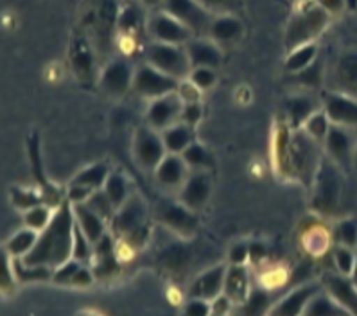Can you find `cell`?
Listing matches in <instances>:
<instances>
[{
	"instance_id": "cell-1",
	"label": "cell",
	"mask_w": 357,
	"mask_h": 316,
	"mask_svg": "<svg viewBox=\"0 0 357 316\" xmlns=\"http://www.w3.org/2000/svg\"><path fill=\"white\" fill-rule=\"evenodd\" d=\"M74 211L72 203L65 202L56 209L51 225L40 234L38 243L33 252L22 261L29 266H49L56 270L72 259V241H74Z\"/></svg>"
},
{
	"instance_id": "cell-2",
	"label": "cell",
	"mask_w": 357,
	"mask_h": 316,
	"mask_svg": "<svg viewBox=\"0 0 357 316\" xmlns=\"http://www.w3.org/2000/svg\"><path fill=\"white\" fill-rule=\"evenodd\" d=\"M286 162L289 173L303 186H312L319 165L324 162V144L316 142L303 130H293L286 144Z\"/></svg>"
},
{
	"instance_id": "cell-3",
	"label": "cell",
	"mask_w": 357,
	"mask_h": 316,
	"mask_svg": "<svg viewBox=\"0 0 357 316\" xmlns=\"http://www.w3.org/2000/svg\"><path fill=\"white\" fill-rule=\"evenodd\" d=\"M331 24V15L318 4H311L291 17L286 29V45L289 51L305 43H314L319 34Z\"/></svg>"
},
{
	"instance_id": "cell-4",
	"label": "cell",
	"mask_w": 357,
	"mask_h": 316,
	"mask_svg": "<svg viewBox=\"0 0 357 316\" xmlns=\"http://www.w3.org/2000/svg\"><path fill=\"white\" fill-rule=\"evenodd\" d=\"M312 205L319 212H332L340 205L341 193H343V180H341V167L331 158L324 156L312 181Z\"/></svg>"
},
{
	"instance_id": "cell-5",
	"label": "cell",
	"mask_w": 357,
	"mask_h": 316,
	"mask_svg": "<svg viewBox=\"0 0 357 316\" xmlns=\"http://www.w3.org/2000/svg\"><path fill=\"white\" fill-rule=\"evenodd\" d=\"M146 63L153 65L160 72L176 80H187L192 70V63L183 45H171V43L153 42L147 47Z\"/></svg>"
},
{
	"instance_id": "cell-6",
	"label": "cell",
	"mask_w": 357,
	"mask_h": 316,
	"mask_svg": "<svg viewBox=\"0 0 357 316\" xmlns=\"http://www.w3.org/2000/svg\"><path fill=\"white\" fill-rule=\"evenodd\" d=\"M109 223L112 230L124 239L135 241L137 236H144L147 223V205L142 196L131 193L128 202L117 209Z\"/></svg>"
},
{
	"instance_id": "cell-7",
	"label": "cell",
	"mask_w": 357,
	"mask_h": 316,
	"mask_svg": "<svg viewBox=\"0 0 357 316\" xmlns=\"http://www.w3.org/2000/svg\"><path fill=\"white\" fill-rule=\"evenodd\" d=\"M160 8L164 13L171 15L189 27L194 36H202L211 31L214 18L199 0H162Z\"/></svg>"
},
{
	"instance_id": "cell-8",
	"label": "cell",
	"mask_w": 357,
	"mask_h": 316,
	"mask_svg": "<svg viewBox=\"0 0 357 316\" xmlns=\"http://www.w3.org/2000/svg\"><path fill=\"white\" fill-rule=\"evenodd\" d=\"M180 83V80L167 76V74H164V72H160L158 68L153 67V65L142 63L135 68L133 86L131 89L139 93V96L153 101V99L164 97L167 93L178 92Z\"/></svg>"
},
{
	"instance_id": "cell-9",
	"label": "cell",
	"mask_w": 357,
	"mask_h": 316,
	"mask_svg": "<svg viewBox=\"0 0 357 316\" xmlns=\"http://www.w3.org/2000/svg\"><path fill=\"white\" fill-rule=\"evenodd\" d=\"M167 155L162 133L149 126L137 128L133 135V156L137 164L146 171H155Z\"/></svg>"
},
{
	"instance_id": "cell-10",
	"label": "cell",
	"mask_w": 357,
	"mask_h": 316,
	"mask_svg": "<svg viewBox=\"0 0 357 316\" xmlns=\"http://www.w3.org/2000/svg\"><path fill=\"white\" fill-rule=\"evenodd\" d=\"M183 106H185V103L178 92L153 99L146 110V126L162 133L167 128L181 123Z\"/></svg>"
},
{
	"instance_id": "cell-11",
	"label": "cell",
	"mask_w": 357,
	"mask_h": 316,
	"mask_svg": "<svg viewBox=\"0 0 357 316\" xmlns=\"http://www.w3.org/2000/svg\"><path fill=\"white\" fill-rule=\"evenodd\" d=\"M212 196V176L208 171H190L176 200L192 212L203 211Z\"/></svg>"
},
{
	"instance_id": "cell-12",
	"label": "cell",
	"mask_w": 357,
	"mask_h": 316,
	"mask_svg": "<svg viewBox=\"0 0 357 316\" xmlns=\"http://www.w3.org/2000/svg\"><path fill=\"white\" fill-rule=\"evenodd\" d=\"M155 216L160 223L171 228L172 232L181 234V236H192L196 227H198L196 212L187 209L185 205H181L178 200L176 202L162 200L156 206Z\"/></svg>"
},
{
	"instance_id": "cell-13",
	"label": "cell",
	"mask_w": 357,
	"mask_h": 316,
	"mask_svg": "<svg viewBox=\"0 0 357 316\" xmlns=\"http://www.w3.org/2000/svg\"><path fill=\"white\" fill-rule=\"evenodd\" d=\"M357 149V137L352 130L332 124L327 139L324 142V151L327 158H331L341 169L352 164V156Z\"/></svg>"
},
{
	"instance_id": "cell-14",
	"label": "cell",
	"mask_w": 357,
	"mask_h": 316,
	"mask_svg": "<svg viewBox=\"0 0 357 316\" xmlns=\"http://www.w3.org/2000/svg\"><path fill=\"white\" fill-rule=\"evenodd\" d=\"M149 31H151L155 42L171 43V45L185 47L190 40H194V33L180 20L171 15L160 11L158 15L149 20Z\"/></svg>"
},
{
	"instance_id": "cell-15",
	"label": "cell",
	"mask_w": 357,
	"mask_h": 316,
	"mask_svg": "<svg viewBox=\"0 0 357 316\" xmlns=\"http://www.w3.org/2000/svg\"><path fill=\"white\" fill-rule=\"evenodd\" d=\"M321 108L328 115L334 126L357 130V99L340 92H327L324 96Z\"/></svg>"
},
{
	"instance_id": "cell-16",
	"label": "cell",
	"mask_w": 357,
	"mask_h": 316,
	"mask_svg": "<svg viewBox=\"0 0 357 316\" xmlns=\"http://www.w3.org/2000/svg\"><path fill=\"white\" fill-rule=\"evenodd\" d=\"M155 173V180L162 189L165 190H180L181 186L185 183L187 176H189L190 169L185 164L183 156L172 155L167 153L164 156V160L160 162L158 167L153 171Z\"/></svg>"
},
{
	"instance_id": "cell-17",
	"label": "cell",
	"mask_w": 357,
	"mask_h": 316,
	"mask_svg": "<svg viewBox=\"0 0 357 316\" xmlns=\"http://www.w3.org/2000/svg\"><path fill=\"white\" fill-rule=\"evenodd\" d=\"M328 296L343 309L347 315L357 316V284L350 277L331 273L324 280Z\"/></svg>"
},
{
	"instance_id": "cell-18",
	"label": "cell",
	"mask_w": 357,
	"mask_h": 316,
	"mask_svg": "<svg viewBox=\"0 0 357 316\" xmlns=\"http://www.w3.org/2000/svg\"><path fill=\"white\" fill-rule=\"evenodd\" d=\"M332 92H340L344 96L357 99V51H344L340 54L334 70H332Z\"/></svg>"
},
{
	"instance_id": "cell-19",
	"label": "cell",
	"mask_w": 357,
	"mask_h": 316,
	"mask_svg": "<svg viewBox=\"0 0 357 316\" xmlns=\"http://www.w3.org/2000/svg\"><path fill=\"white\" fill-rule=\"evenodd\" d=\"M135 70L126 59H115L101 72V89L112 96H122L133 86Z\"/></svg>"
},
{
	"instance_id": "cell-20",
	"label": "cell",
	"mask_w": 357,
	"mask_h": 316,
	"mask_svg": "<svg viewBox=\"0 0 357 316\" xmlns=\"http://www.w3.org/2000/svg\"><path fill=\"white\" fill-rule=\"evenodd\" d=\"M227 270L228 268L225 264H218L203 271L190 287V299H203L214 302L218 296L223 295Z\"/></svg>"
},
{
	"instance_id": "cell-21",
	"label": "cell",
	"mask_w": 357,
	"mask_h": 316,
	"mask_svg": "<svg viewBox=\"0 0 357 316\" xmlns=\"http://www.w3.org/2000/svg\"><path fill=\"white\" fill-rule=\"evenodd\" d=\"M316 293H319V289L314 284H305V286L296 287V289H293L291 293H287V295L269 311L268 316H302L309 300H311Z\"/></svg>"
},
{
	"instance_id": "cell-22",
	"label": "cell",
	"mask_w": 357,
	"mask_h": 316,
	"mask_svg": "<svg viewBox=\"0 0 357 316\" xmlns=\"http://www.w3.org/2000/svg\"><path fill=\"white\" fill-rule=\"evenodd\" d=\"M72 211H74V220H76V223L79 225L84 236L92 241L93 246L108 234L106 232V223L108 221L102 220L101 216L97 214L89 203H72Z\"/></svg>"
},
{
	"instance_id": "cell-23",
	"label": "cell",
	"mask_w": 357,
	"mask_h": 316,
	"mask_svg": "<svg viewBox=\"0 0 357 316\" xmlns=\"http://www.w3.org/2000/svg\"><path fill=\"white\" fill-rule=\"evenodd\" d=\"M187 54L190 58V63L194 67H208L218 68L223 61V52L219 49V45L212 40H202L194 38L185 45Z\"/></svg>"
},
{
	"instance_id": "cell-24",
	"label": "cell",
	"mask_w": 357,
	"mask_h": 316,
	"mask_svg": "<svg viewBox=\"0 0 357 316\" xmlns=\"http://www.w3.org/2000/svg\"><path fill=\"white\" fill-rule=\"evenodd\" d=\"M223 295L228 296L231 303H244L248 300V296L252 295V284H250L248 270L244 266H228Z\"/></svg>"
},
{
	"instance_id": "cell-25",
	"label": "cell",
	"mask_w": 357,
	"mask_h": 316,
	"mask_svg": "<svg viewBox=\"0 0 357 316\" xmlns=\"http://www.w3.org/2000/svg\"><path fill=\"white\" fill-rule=\"evenodd\" d=\"M244 27L239 18L236 17H218L211 24V40L218 45H231L241 40Z\"/></svg>"
},
{
	"instance_id": "cell-26",
	"label": "cell",
	"mask_w": 357,
	"mask_h": 316,
	"mask_svg": "<svg viewBox=\"0 0 357 316\" xmlns=\"http://www.w3.org/2000/svg\"><path fill=\"white\" fill-rule=\"evenodd\" d=\"M286 108L291 130H302L307 121L311 119V115L318 112L321 106L316 105L314 99L309 96H293L287 99Z\"/></svg>"
},
{
	"instance_id": "cell-27",
	"label": "cell",
	"mask_w": 357,
	"mask_h": 316,
	"mask_svg": "<svg viewBox=\"0 0 357 316\" xmlns=\"http://www.w3.org/2000/svg\"><path fill=\"white\" fill-rule=\"evenodd\" d=\"M162 139H164L167 153H172V155H183V151L189 148L190 144L196 142L194 128L187 126L183 123H178L162 131Z\"/></svg>"
},
{
	"instance_id": "cell-28",
	"label": "cell",
	"mask_w": 357,
	"mask_h": 316,
	"mask_svg": "<svg viewBox=\"0 0 357 316\" xmlns=\"http://www.w3.org/2000/svg\"><path fill=\"white\" fill-rule=\"evenodd\" d=\"M109 173H112V169H109L108 164H105V162H97V164L86 165L84 169H81L79 173L72 178L70 183L86 187V189L90 190H99L105 187Z\"/></svg>"
},
{
	"instance_id": "cell-29",
	"label": "cell",
	"mask_w": 357,
	"mask_h": 316,
	"mask_svg": "<svg viewBox=\"0 0 357 316\" xmlns=\"http://www.w3.org/2000/svg\"><path fill=\"white\" fill-rule=\"evenodd\" d=\"M38 237L40 234L31 230V228H22V230H18V232L9 237L4 250L13 259H24L33 252V248L38 243Z\"/></svg>"
},
{
	"instance_id": "cell-30",
	"label": "cell",
	"mask_w": 357,
	"mask_h": 316,
	"mask_svg": "<svg viewBox=\"0 0 357 316\" xmlns=\"http://www.w3.org/2000/svg\"><path fill=\"white\" fill-rule=\"evenodd\" d=\"M318 58V45L316 43H305L293 51H289L286 58V70L291 74H300L307 67H311Z\"/></svg>"
},
{
	"instance_id": "cell-31",
	"label": "cell",
	"mask_w": 357,
	"mask_h": 316,
	"mask_svg": "<svg viewBox=\"0 0 357 316\" xmlns=\"http://www.w3.org/2000/svg\"><path fill=\"white\" fill-rule=\"evenodd\" d=\"M102 190L106 193L109 202L114 203L115 209H121V206L124 205V203L128 202V198L131 196L130 183H128L126 176H124L122 173H117V171H112V173H109Z\"/></svg>"
},
{
	"instance_id": "cell-32",
	"label": "cell",
	"mask_w": 357,
	"mask_h": 316,
	"mask_svg": "<svg viewBox=\"0 0 357 316\" xmlns=\"http://www.w3.org/2000/svg\"><path fill=\"white\" fill-rule=\"evenodd\" d=\"M181 156H183V160L189 165L190 171H211L212 165H214L212 153L203 144H199L198 140L190 144Z\"/></svg>"
},
{
	"instance_id": "cell-33",
	"label": "cell",
	"mask_w": 357,
	"mask_h": 316,
	"mask_svg": "<svg viewBox=\"0 0 357 316\" xmlns=\"http://www.w3.org/2000/svg\"><path fill=\"white\" fill-rule=\"evenodd\" d=\"M54 212V209L47 205V203H40V205L24 212V225H26V228H31L34 232L42 234L51 225Z\"/></svg>"
},
{
	"instance_id": "cell-34",
	"label": "cell",
	"mask_w": 357,
	"mask_h": 316,
	"mask_svg": "<svg viewBox=\"0 0 357 316\" xmlns=\"http://www.w3.org/2000/svg\"><path fill=\"white\" fill-rule=\"evenodd\" d=\"M13 270L15 277L20 283H38V280H52V275H54V270L49 268V266H29L26 262L17 261L13 262Z\"/></svg>"
},
{
	"instance_id": "cell-35",
	"label": "cell",
	"mask_w": 357,
	"mask_h": 316,
	"mask_svg": "<svg viewBox=\"0 0 357 316\" xmlns=\"http://www.w3.org/2000/svg\"><path fill=\"white\" fill-rule=\"evenodd\" d=\"M343 309L328 296V293H325V295L316 293V295L309 300L302 316H343Z\"/></svg>"
},
{
	"instance_id": "cell-36",
	"label": "cell",
	"mask_w": 357,
	"mask_h": 316,
	"mask_svg": "<svg viewBox=\"0 0 357 316\" xmlns=\"http://www.w3.org/2000/svg\"><path fill=\"white\" fill-rule=\"evenodd\" d=\"M331 128H332L331 119H328V115L325 114L324 108H319L318 112H314V114L311 115V119L307 121L305 126H303L302 130L305 131L307 135L311 137V139H314L316 142L324 144L328 135V131H331Z\"/></svg>"
},
{
	"instance_id": "cell-37",
	"label": "cell",
	"mask_w": 357,
	"mask_h": 316,
	"mask_svg": "<svg viewBox=\"0 0 357 316\" xmlns=\"http://www.w3.org/2000/svg\"><path fill=\"white\" fill-rule=\"evenodd\" d=\"M72 259L79 261L81 264L93 259V243L84 236L79 225L74 221V241H72Z\"/></svg>"
},
{
	"instance_id": "cell-38",
	"label": "cell",
	"mask_w": 357,
	"mask_h": 316,
	"mask_svg": "<svg viewBox=\"0 0 357 316\" xmlns=\"http://www.w3.org/2000/svg\"><path fill=\"white\" fill-rule=\"evenodd\" d=\"M328 245H331V236L325 228L314 227L307 230V234L303 236V246L311 255H321L328 248Z\"/></svg>"
},
{
	"instance_id": "cell-39",
	"label": "cell",
	"mask_w": 357,
	"mask_h": 316,
	"mask_svg": "<svg viewBox=\"0 0 357 316\" xmlns=\"http://www.w3.org/2000/svg\"><path fill=\"white\" fill-rule=\"evenodd\" d=\"M332 261H334V268L337 270V273L344 275V277H352V271L356 268L357 255L354 252V248L350 246L337 245L332 253Z\"/></svg>"
},
{
	"instance_id": "cell-40",
	"label": "cell",
	"mask_w": 357,
	"mask_h": 316,
	"mask_svg": "<svg viewBox=\"0 0 357 316\" xmlns=\"http://www.w3.org/2000/svg\"><path fill=\"white\" fill-rule=\"evenodd\" d=\"M11 203L20 211H29L33 206L45 203L42 198V194L36 193L34 189H24V187H15L11 189Z\"/></svg>"
},
{
	"instance_id": "cell-41",
	"label": "cell",
	"mask_w": 357,
	"mask_h": 316,
	"mask_svg": "<svg viewBox=\"0 0 357 316\" xmlns=\"http://www.w3.org/2000/svg\"><path fill=\"white\" fill-rule=\"evenodd\" d=\"M86 203H89L93 211H96L97 214L101 216L102 220H106V221H112V218H114L115 212H117V209L114 206V203L109 202V198L106 196V193L102 189L93 190L92 196H90L89 202Z\"/></svg>"
},
{
	"instance_id": "cell-42",
	"label": "cell",
	"mask_w": 357,
	"mask_h": 316,
	"mask_svg": "<svg viewBox=\"0 0 357 316\" xmlns=\"http://www.w3.org/2000/svg\"><path fill=\"white\" fill-rule=\"evenodd\" d=\"M187 80H189L198 90L206 92V90H211L212 86H214L215 81H218V76H215V68L194 67Z\"/></svg>"
},
{
	"instance_id": "cell-43",
	"label": "cell",
	"mask_w": 357,
	"mask_h": 316,
	"mask_svg": "<svg viewBox=\"0 0 357 316\" xmlns=\"http://www.w3.org/2000/svg\"><path fill=\"white\" fill-rule=\"evenodd\" d=\"M336 239L343 246H357V221L352 218H344L336 225Z\"/></svg>"
},
{
	"instance_id": "cell-44",
	"label": "cell",
	"mask_w": 357,
	"mask_h": 316,
	"mask_svg": "<svg viewBox=\"0 0 357 316\" xmlns=\"http://www.w3.org/2000/svg\"><path fill=\"white\" fill-rule=\"evenodd\" d=\"M81 266L83 264H81L79 261H76V259H70V261H67L65 264L58 266L54 270V275H52V283L68 284V286H70L72 278H74V275L81 270Z\"/></svg>"
},
{
	"instance_id": "cell-45",
	"label": "cell",
	"mask_w": 357,
	"mask_h": 316,
	"mask_svg": "<svg viewBox=\"0 0 357 316\" xmlns=\"http://www.w3.org/2000/svg\"><path fill=\"white\" fill-rule=\"evenodd\" d=\"M321 70H324V65L319 63L318 58H316V61L311 67H307L305 70H302L300 74H296V76H298V80L302 81L303 84L311 86V89H316V86H319V83H321V77H324V72Z\"/></svg>"
},
{
	"instance_id": "cell-46",
	"label": "cell",
	"mask_w": 357,
	"mask_h": 316,
	"mask_svg": "<svg viewBox=\"0 0 357 316\" xmlns=\"http://www.w3.org/2000/svg\"><path fill=\"white\" fill-rule=\"evenodd\" d=\"M11 255H9L6 250H2V259H0V268H2V275H0V284H2V289L4 291H11L15 286V270H13V264L9 262Z\"/></svg>"
},
{
	"instance_id": "cell-47",
	"label": "cell",
	"mask_w": 357,
	"mask_h": 316,
	"mask_svg": "<svg viewBox=\"0 0 357 316\" xmlns=\"http://www.w3.org/2000/svg\"><path fill=\"white\" fill-rule=\"evenodd\" d=\"M183 316H212V302L203 299H190L183 308Z\"/></svg>"
},
{
	"instance_id": "cell-48",
	"label": "cell",
	"mask_w": 357,
	"mask_h": 316,
	"mask_svg": "<svg viewBox=\"0 0 357 316\" xmlns=\"http://www.w3.org/2000/svg\"><path fill=\"white\" fill-rule=\"evenodd\" d=\"M203 117L202 103H185L183 112H181V123L190 128H196Z\"/></svg>"
},
{
	"instance_id": "cell-49",
	"label": "cell",
	"mask_w": 357,
	"mask_h": 316,
	"mask_svg": "<svg viewBox=\"0 0 357 316\" xmlns=\"http://www.w3.org/2000/svg\"><path fill=\"white\" fill-rule=\"evenodd\" d=\"M266 302H268V296L264 293H261V291H252V295L244 302L248 316H261L266 309Z\"/></svg>"
},
{
	"instance_id": "cell-50",
	"label": "cell",
	"mask_w": 357,
	"mask_h": 316,
	"mask_svg": "<svg viewBox=\"0 0 357 316\" xmlns=\"http://www.w3.org/2000/svg\"><path fill=\"white\" fill-rule=\"evenodd\" d=\"M228 259H230V264L244 266L250 259V246L244 245V243H237V245L231 246Z\"/></svg>"
},
{
	"instance_id": "cell-51",
	"label": "cell",
	"mask_w": 357,
	"mask_h": 316,
	"mask_svg": "<svg viewBox=\"0 0 357 316\" xmlns=\"http://www.w3.org/2000/svg\"><path fill=\"white\" fill-rule=\"evenodd\" d=\"M178 93H180V97L183 99V103H199L202 90L196 89V86H194L189 80H181Z\"/></svg>"
},
{
	"instance_id": "cell-52",
	"label": "cell",
	"mask_w": 357,
	"mask_h": 316,
	"mask_svg": "<svg viewBox=\"0 0 357 316\" xmlns=\"http://www.w3.org/2000/svg\"><path fill=\"white\" fill-rule=\"evenodd\" d=\"M93 190L86 189V187H81V186H74V183H70L68 186V190H67V200L70 203H86L89 202V198L92 196Z\"/></svg>"
},
{
	"instance_id": "cell-53",
	"label": "cell",
	"mask_w": 357,
	"mask_h": 316,
	"mask_svg": "<svg viewBox=\"0 0 357 316\" xmlns=\"http://www.w3.org/2000/svg\"><path fill=\"white\" fill-rule=\"evenodd\" d=\"M316 4L324 8L331 17H334V15L343 13L347 8V0H316Z\"/></svg>"
},
{
	"instance_id": "cell-54",
	"label": "cell",
	"mask_w": 357,
	"mask_h": 316,
	"mask_svg": "<svg viewBox=\"0 0 357 316\" xmlns=\"http://www.w3.org/2000/svg\"><path fill=\"white\" fill-rule=\"evenodd\" d=\"M93 283V275L92 271L86 268V266H81V270L77 271L76 275H74V278H72L70 286H77V287H89L90 284Z\"/></svg>"
},
{
	"instance_id": "cell-55",
	"label": "cell",
	"mask_w": 357,
	"mask_h": 316,
	"mask_svg": "<svg viewBox=\"0 0 357 316\" xmlns=\"http://www.w3.org/2000/svg\"><path fill=\"white\" fill-rule=\"evenodd\" d=\"M230 299L225 295L218 296V299L212 302V316H225L227 315L228 308H230Z\"/></svg>"
},
{
	"instance_id": "cell-56",
	"label": "cell",
	"mask_w": 357,
	"mask_h": 316,
	"mask_svg": "<svg viewBox=\"0 0 357 316\" xmlns=\"http://www.w3.org/2000/svg\"><path fill=\"white\" fill-rule=\"evenodd\" d=\"M74 67L76 70H89L90 68V56L86 52H77L76 58H74Z\"/></svg>"
},
{
	"instance_id": "cell-57",
	"label": "cell",
	"mask_w": 357,
	"mask_h": 316,
	"mask_svg": "<svg viewBox=\"0 0 357 316\" xmlns=\"http://www.w3.org/2000/svg\"><path fill=\"white\" fill-rule=\"evenodd\" d=\"M205 8H221L228 2V0H199Z\"/></svg>"
},
{
	"instance_id": "cell-58",
	"label": "cell",
	"mask_w": 357,
	"mask_h": 316,
	"mask_svg": "<svg viewBox=\"0 0 357 316\" xmlns=\"http://www.w3.org/2000/svg\"><path fill=\"white\" fill-rule=\"evenodd\" d=\"M144 4H147V6H160V4H162V0H144Z\"/></svg>"
},
{
	"instance_id": "cell-59",
	"label": "cell",
	"mask_w": 357,
	"mask_h": 316,
	"mask_svg": "<svg viewBox=\"0 0 357 316\" xmlns=\"http://www.w3.org/2000/svg\"><path fill=\"white\" fill-rule=\"evenodd\" d=\"M354 280V283L357 284V261H356V268H354V271H352V277H350Z\"/></svg>"
},
{
	"instance_id": "cell-60",
	"label": "cell",
	"mask_w": 357,
	"mask_h": 316,
	"mask_svg": "<svg viewBox=\"0 0 357 316\" xmlns=\"http://www.w3.org/2000/svg\"><path fill=\"white\" fill-rule=\"evenodd\" d=\"M356 153H357V149H356Z\"/></svg>"
}]
</instances>
